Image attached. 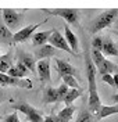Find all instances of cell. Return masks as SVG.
<instances>
[{
	"instance_id": "6da1fadb",
	"label": "cell",
	"mask_w": 118,
	"mask_h": 122,
	"mask_svg": "<svg viewBox=\"0 0 118 122\" xmlns=\"http://www.w3.org/2000/svg\"><path fill=\"white\" fill-rule=\"evenodd\" d=\"M85 68H86V76L87 82H89V112L92 115H97L100 111V97H99V92H97V85H96V74L97 69L94 67L92 57L89 56V51L85 53Z\"/></svg>"
},
{
	"instance_id": "7a4b0ae2",
	"label": "cell",
	"mask_w": 118,
	"mask_h": 122,
	"mask_svg": "<svg viewBox=\"0 0 118 122\" xmlns=\"http://www.w3.org/2000/svg\"><path fill=\"white\" fill-rule=\"evenodd\" d=\"M118 20V8H110V10H104L100 15H97L94 18L90 26L89 32L90 33H97L102 29H106L111 26V24H114Z\"/></svg>"
},
{
	"instance_id": "3957f363",
	"label": "cell",
	"mask_w": 118,
	"mask_h": 122,
	"mask_svg": "<svg viewBox=\"0 0 118 122\" xmlns=\"http://www.w3.org/2000/svg\"><path fill=\"white\" fill-rule=\"evenodd\" d=\"M43 13L50 15H56V17H60L65 20L68 24L74 25L79 28L81 24H79V10L78 8H53V10H49V8H45Z\"/></svg>"
},
{
	"instance_id": "277c9868",
	"label": "cell",
	"mask_w": 118,
	"mask_h": 122,
	"mask_svg": "<svg viewBox=\"0 0 118 122\" xmlns=\"http://www.w3.org/2000/svg\"><path fill=\"white\" fill-rule=\"evenodd\" d=\"M3 15V22L10 30L18 29L24 21V11L14 10V8H3L1 10Z\"/></svg>"
},
{
	"instance_id": "5b68a950",
	"label": "cell",
	"mask_w": 118,
	"mask_h": 122,
	"mask_svg": "<svg viewBox=\"0 0 118 122\" xmlns=\"http://www.w3.org/2000/svg\"><path fill=\"white\" fill-rule=\"evenodd\" d=\"M13 108L17 110V111H20V112H22L29 122H43V114H42V111L36 110L35 107L29 106L25 101H21V103L14 104Z\"/></svg>"
},
{
	"instance_id": "8992f818",
	"label": "cell",
	"mask_w": 118,
	"mask_h": 122,
	"mask_svg": "<svg viewBox=\"0 0 118 122\" xmlns=\"http://www.w3.org/2000/svg\"><path fill=\"white\" fill-rule=\"evenodd\" d=\"M42 24L43 22L35 24V25H28V26H25L22 29L17 30L15 33L13 35V43H24V42L29 40V39L35 35V30L38 29Z\"/></svg>"
},
{
	"instance_id": "52a82bcc",
	"label": "cell",
	"mask_w": 118,
	"mask_h": 122,
	"mask_svg": "<svg viewBox=\"0 0 118 122\" xmlns=\"http://www.w3.org/2000/svg\"><path fill=\"white\" fill-rule=\"evenodd\" d=\"M0 85L3 86H17V87H24V89H32L33 85L29 79H18L8 76L7 74H0Z\"/></svg>"
},
{
	"instance_id": "ba28073f",
	"label": "cell",
	"mask_w": 118,
	"mask_h": 122,
	"mask_svg": "<svg viewBox=\"0 0 118 122\" xmlns=\"http://www.w3.org/2000/svg\"><path fill=\"white\" fill-rule=\"evenodd\" d=\"M49 43H50V46H53L56 50H57V49H60V50H64V51H68V53L74 54V53H72V50L70 49L68 43H67L65 38H64L58 30H54V32L51 33V36L49 38Z\"/></svg>"
},
{
	"instance_id": "9c48e42d",
	"label": "cell",
	"mask_w": 118,
	"mask_h": 122,
	"mask_svg": "<svg viewBox=\"0 0 118 122\" xmlns=\"http://www.w3.org/2000/svg\"><path fill=\"white\" fill-rule=\"evenodd\" d=\"M36 72L39 75V79L43 83H50L51 82V75H50V61L49 60H40L36 62Z\"/></svg>"
},
{
	"instance_id": "30bf717a",
	"label": "cell",
	"mask_w": 118,
	"mask_h": 122,
	"mask_svg": "<svg viewBox=\"0 0 118 122\" xmlns=\"http://www.w3.org/2000/svg\"><path fill=\"white\" fill-rule=\"evenodd\" d=\"M17 58H18V62H21L29 72H36V61H35V57L32 54L25 53L22 50H18Z\"/></svg>"
},
{
	"instance_id": "8fae6325",
	"label": "cell",
	"mask_w": 118,
	"mask_h": 122,
	"mask_svg": "<svg viewBox=\"0 0 118 122\" xmlns=\"http://www.w3.org/2000/svg\"><path fill=\"white\" fill-rule=\"evenodd\" d=\"M56 69L58 72L60 78H64L65 75H71V76H75L77 75V69L71 65L68 61H64L60 60V58H56Z\"/></svg>"
},
{
	"instance_id": "7c38bea8",
	"label": "cell",
	"mask_w": 118,
	"mask_h": 122,
	"mask_svg": "<svg viewBox=\"0 0 118 122\" xmlns=\"http://www.w3.org/2000/svg\"><path fill=\"white\" fill-rule=\"evenodd\" d=\"M56 49L53 46L50 45H45V46H40V47H36L35 49V58H38V60H49L50 57H53L56 56Z\"/></svg>"
},
{
	"instance_id": "4fadbf2b",
	"label": "cell",
	"mask_w": 118,
	"mask_h": 122,
	"mask_svg": "<svg viewBox=\"0 0 118 122\" xmlns=\"http://www.w3.org/2000/svg\"><path fill=\"white\" fill-rule=\"evenodd\" d=\"M56 29H49V30H42V32H38L32 36V45L35 47H40V46H45L49 42V38L51 36V33L54 32Z\"/></svg>"
},
{
	"instance_id": "5bb4252c",
	"label": "cell",
	"mask_w": 118,
	"mask_h": 122,
	"mask_svg": "<svg viewBox=\"0 0 118 122\" xmlns=\"http://www.w3.org/2000/svg\"><path fill=\"white\" fill-rule=\"evenodd\" d=\"M64 32H65V40L70 46V49L72 50V53H78L79 51V42H78V38L75 36V33L71 30V28L68 25L64 26Z\"/></svg>"
},
{
	"instance_id": "9a60e30c",
	"label": "cell",
	"mask_w": 118,
	"mask_h": 122,
	"mask_svg": "<svg viewBox=\"0 0 118 122\" xmlns=\"http://www.w3.org/2000/svg\"><path fill=\"white\" fill-rule=\"evenodd\" d=\"M102 54H104V56H114V57H118V46H117V43L113 42L111 39H104V40H103Z\"/></svg>"
},
{
	"instance_id": "2e32d148",
	"label": "cell",
	"mask_w": 118,
	"mask_h": 122,
	"mask_svg": "<svg viewBox=\"0 0 118 122\" xmlns=\"http://www.w3.org/2000/svg\"><path fill=\"white\" fill-rule=\"evenodd\" d=\"M29 74V71L24 67L21 62H17L15 65H13L11 68L8 69L7 75L8 76H13V78H18V79H24L25 76Z\"/></svg>"
},
{
	"instance_id": "e0dca14e",
	"label": "cell",
	"mask_w": 118,
	"mask_h": 122,
	"mask_svg": "<svg viewBox=\"0 0 118 122\" xmlns=\"http://www.w3.org/2000/svg\"><path fill=\"white\" fill-rule=\"evenodd\" d=\"M97 72L99 74H102V76L103 75H106V74H113V72H115V71H118V67L114 64V62H111V61H108V60H103V62L97 67Z\"/></svg>"
},
{
	"instance_id": "ac0fdd59",
	"label": "cell",
	"mask_w": 118,
	"mask_h": 122,
	"mask_svg": "<svg viewBox=\"0 0 118 122\" xmlns=\"http://www.w3.org/2000/svg\"><path fill=\"white\" fill-rule=\"evenodd\" d=\"M13 54L11 51L6 53L4 56H0V74H7L8 69L13 67Z\"/></svg>"
},
{
	"instance_id": "d6986e66",
	"label": "cell",
	"mask_w": 118,
	"mask_h": 122,
	"mask_svg": "<svg viewBox=\"0 0 118 122\" xmlns=\"http://www.w3.org/2000/svg\"><path fill=\"white\" fill-rule=\"evenodd\" d=\"M0 43H6V45H11L13 43V33L4 25L3 21H0Z\"/></svg>"
},
{
	"instance_id": "ffe728a7",
	"label": "cell",
	"mask_w": 118,
	"mask_h": 122,
	"mask_svg": "<svg viewBox=\"0 0 118 122\" xmlns=\"http://www.w3.org/2000/svg\"><path fill=\"white\" fill-rule=\"evenodd\" d=\"M113 114H118V106H102L100 107V111L97 112V115L94 117L96 119H103L108 115H113Z\"/></svg>"
},
{
	"instance_id": "44dd1931",
	"label": "cell",
	"mask_w": 118,
	"mask_h": 122,
	"mask_svg": "<svg viewBox=\"0 0 118 122\" xmlns=\"http://www.w3.org/2000/svg\"><path fill=\"white\" fill-rule=\"evenodd\" d=\"M43 103H45V104L57 103V92H56L54 87L47 86L46 89H45V93H43Z\"/></svg>"
},
{
	"instance_id": "7402d4cb",
	"label": "cell",
	"mask_w": 118,
	"mask_h": 122,
	"mask_svg": "<svg viewBox=\"0 0 118 122\" xmlns=\"http://www.w3.org/2000/svg\"><path fill=\"white\" fill-rule=\"evenodd\" d=\"M82 94V89H70L68 93H67V96H65V99H64V103H65V106H72V101L74 100H77Z\"/></svg>"
},
{
	"instance_id": "603a6c76",
	"label": "cell",
	"mask_w": 118,
	"mask_h": 122,
	"mask_svg": "<svg viewBox=\"0 0 118 122\" xmlns=\"http://www.w3.org/2000/svg\"><path fill=\"white\" fill-rule=\"evenodd\" d=\"M74 112H75V107L74 106H68V107H65V108H63V110L57 114V117H60V118H63V119H65V121L70 122V119L72 118Z\"/></svg>"
},
{
	"instance_id": "cb8c5ba5",
	"label": "cell",
	"mask_w": 118,
	"mask_h": 122,
	"mask_svg": "<svg viewBox=\"0 0 118 122\" xmlns=\"http://www.w3.org/2000/svg\"><path fill=\"white\" fill-rule=\"evenodd\" d=\"M94 115H92L89 112V110H82L78 114V118L75 119V122H93Z\"/></svg>"
},
{
	"instance_id": "d4e9b609",
	"label": "cell",
	"mask_w": 118,
	"mask_h": 122,
	"mask_svg": "<svg viewBox=\"0 0 118 122\" xmlns=\"http://www.w3.org/2000/svg\"><path fill=\"white\" fill-rule=\"evenodd\" d=\"M63 81H64V85H67L70 89H81V86H79V83H78V81H77L75 76L65 75L63 78Z\"/></svg>"
},
{
	"instance_id": "484cf974",
	"label": "cell",
	"mask_w": 118,
	"mask_h": 122,
	"mask_svg": "<svg viewBox=\"0 0 118 122\" xmlns=\"http://www.w3.org/2000/svg\"><path fill=\"white\" fill-rule=\"evenodd\" d=\"M68 90H70V87H68L67 85H64V83L60 85V86L56 89V92H57V103L64 101V99H65V96H67Z\"/></svg>"
},
{
	"instance_id": "4316f807",
	"label": "cell",
	"mask_w": 118,
	"mask_h": 122,
	"mask_svg": "<svg viewBox=\"0 0 118 122\" xmlns=\"http://www.w3.org/2000/svg\"><path fill=\"white\" fill-rule=\"evenodd\" d=\"M90 57H92V61H93V64H94L96 68H97V67L103 62V60H104V56L102 54V51H97V50H93V49H92Z\"/></svg>"
},
{
	"instance_id": "83f0119b",
	"label": "cell",
	"mask_w": 118,
	"mask_h": 122,
	"mask_svg": "<svg viewBox=\"0 0 118 122\" xmlns=\"http://www.w3.org/2000/svg\"><path fill=\"white\" fill-rule=\"evenodd\" d=\"M103 40H104V39H103L102 36H94L93 40H92V49H93V50H97V51H102Z\"/></svg>"
},
{
	"instance_id": "f1b7e54d",
	"label": "cell",
	"mask_w": 118,
	"mask_h": 122,
	"mask_svg": "<svg viewBox=\"0 0 118 122\" xmlns=\"http://www.w3.org/2000/svg\"><path fill=\"white\" fill-rule=\"evenodd\" d=\"M1 122H21V121H20V118H18V114H17V112H11V114L6 115V117L1 119Z\"/></svg>"
},
{
	"instance_id": "f546056e",
	"label": "cell",
	"mask_w": 118,
	"mask_h": 122,
	"mask_svg": "<svg viewBox=\"0 0 118 122\" xmlns=\"http://www.w3.org/2000/svg\"><path fill=\"white\" fill-rule=\"evenodd\" d=\"M102 81L104 82V83L110 85L111 87H114V89H115V83H114V78H113V75H110V74H106V75L102 76Z\"/></svg>"
},
{
	"instance_id": "4dcf8cb0",
	"label": "cell",
	"mask_w": 118,
	"mask_h": 122,
	"mask_svg": "<svg viewBox=\"0 0 118 122\" xmlns=\"http://www.w3.org/2000/svg\"><path fill=\"white\" fill-rule=\"evenodd\" d=\"M43 122H54V117H53V115L45 117V118H43Z\"/></svg>"
},
{
	"instance_id": "1f68e13d",
	"label": "cell",
	"mask_w": 118,
	"mask_h": 122,
	"mask_svg": "<svg viewBox=\"0 0 118 122\" xmlns=\"http://www.w3.org/2000/svg\"><path fill=\"white\" fill-rule=\"evenodd\" d=\"M4 100H6V93H4V92H3V89L0 87V103H3Z\"/></svg>"
},
{
	"instance_id": "d6a6232c",
	"label": "cell",
	"mask_w": 118,
	"mask_h": 122,
	"mask_svg": "<svg viewBox=\"0 0 118 122\" xmlns=\"http://www.w3.org/2000/svg\"><path fill=\"white\" fill-rule=\"evenodd\" d=\"M114 78V83H115V89H118V74H115V75L113 76Z\"/></svg>"
},
{
	"instance_id": "836d02e7",
	"label": "cell",
	"mask_w": 118,
	"mask_h": 122,
	"mask_svg": "<svg viewBox=\"0 0 118 122\" xmlns=\"http://www.w3.org/2000/svg\"><path fill=\"white\" fill-rule=\"evenodd\" d=\"M54 122H68V121H65V119H63V118H60V117L56 115L54 117Z\"/></svg>"
},
{
	"instance_id": "e575fe53",
	"label": "cell",
	"mask_w": 118,
	"mask_h": 122,
	"mask_svg": "<svg viewBox=\"0 0 118 122\" xmlns=\"http://www.w3.org/2000/svg\"><path fill=\"white\" fill-rule=\"evenodd\" d=\"M111 99H113V101H114V103H117V104H118V93L113 94V97H111Z\"/></svg>"
},
{
	"instance_id": "d590c367",
	"label": "cell",
	"mask_w": 118,
	"mask_h": 122,
	"mask_svg": "<svg viewBox=\"0 0 118 122\" xmlns=\"http://www.w3.org/2000/svg\"><path fill=\"white\" fill-rule=\"evenodd\" d=\"M113 33H115V35H117V36H118V30H114V32H113Z\"/></svg>"
},
{
	"instance_id": "8d00e7d4",
	"label": "cell",
	"mask_w": 118,
	"mask_h": 122,
	"mask_svg": "<svg viewBox=\"0 0 118 122\" xmlns=\"http://www.w3.org/2000/svg\"><path fill=\"white\" fill-rule=\"evenodd\" d=\"M115 24H117V29H118V20H117V21H115Z\"/></svg>"
}]
</instances>
